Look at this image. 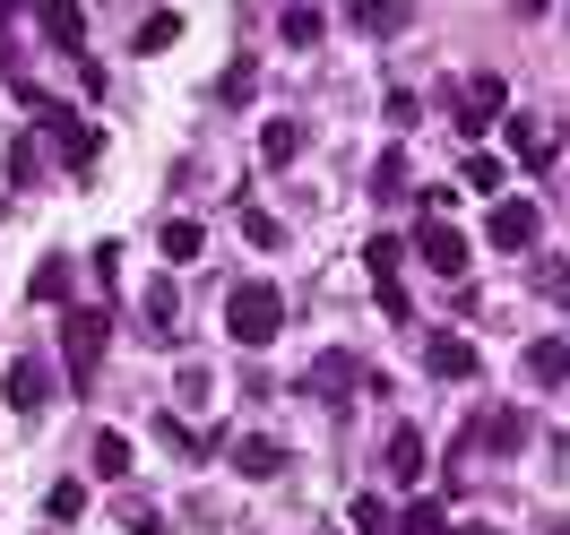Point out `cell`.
Here are the masks:
<instances>
[{"label": "cell", "mask_w": 570, "mask_h": 535, "mask_svg": "<svg viewBox=\"0 0 570 535\" xmlns=\"http://www.w3.org/2000/svg\"><path fill=\"white\" fill-rule=\"evenodd\" d=\"M18 96H27V112L43 121V139L61 147V165H70V174H96V147H105V130H96V121H78L70 105H52V96H43V87H27V78H18Z\"/></svg>", "instance_id": "obj_1"}, {"label": "cell", "mask_w": 570, "mask_h": 535, "mask_svg": "<svg viewBox=\"0 0 570 535\" xmlns=\"http://www.w3.org/2000/svg\"><path fill=\"white\" fill-rule=\"evenodd\" d=\"M277 328H285V294H277V286H259V277H250V286L225 294V337H234V346H250V355H259Z\"/></svg>", "instance_id": "obj_2"}, {"label": "cell", "mask_w": 570, "mask_h": 535, "mask_svg": "<svg viewBox=\"0 0 570 535\" xmlns=\"http://www.w3.org/2000/svg\"><path fill=\"white\" fill-rule=\"evenodd\" d=\"M105 337H112L105 311H78V303L61 311V346H70V371H78V380H96V355H105Z\"/></svg>", "instance_id": "obj_3"}, {"label": "cell", "mask_w": 570, "mask_h": 535, "mask_svg": "<svg viewBox=\"0 0 570 535\" xmlns=\"http://www.w3.org/2000/svg\"><path fill=\"white\" fill-rule=\"evenodd\" d=\"M450 112H459V130H466V147H475V130H484V121H501V112H510V87H501V78L484 70V78H466L459 96H450Z\"/></svg>", "instance_id": "obj_4"}, {"label": "cell", "mask_w": 570, "mask_h": 535, "mask_svg": "<svg viewBox=\"0 0 570 535\" xmlns=\"http://www.w3.org/2000/svg\"><path fill=\"white\" fill-rule=\"evenodd\" d=\"M363 268H372V303H381L390 320H406L415 303H406V286H397V242H390V234H372V242H363Z\"/></svg>", "instance_id": "obj_5"}, {"label": "cell", "mask_w": 570, "mask_h": 535, "mask_svg": "<svg viewBox=\"0 0 570 535\" xmlns=\"http://www.w3.org/2000/svg\"><path fill=\"white\" fill-rule=\"evenodd\" d=\"M484 234H493V250H535V234H544V216H535V199H493V216H484Z\"/></svg>", "instance_id": "obj_6"}, {"label": "cell", "mask_w": 570, "mask_h": 535, "mask_svg": "<svg viewBox=\"0 0 570 535\" xmlns=\"http://www.w3.org/2000/svg\"><path fill=\"white\" fill-rule=\"evenodd\" d=\"M415 259H424L432 277H466V234L450 225V216H432L424 234H415Z\"/></svg>", "instance_id": "obj_7"}, {"label": "cell", "mask_w": 570, "mask_h": 535, "mask_svg": "<svg viewBox=\"0 0 570 535\" xmlns=\"http://www.w3.org/2000/svg\"><path fill=\"white\" fill-rule=\"evenodd\" d=\"M0 397H9L18 415H36L43 397H52V371H43V355H18V363H9V380H0Z\"/></svg>", "instance_id": "obj_8"}, {"label": "cell", "mask_w": 570, "mask_h": 535, "mask_svg": "<svg viewBox=\"0 0 570 535\" xmlns=\"http://www.w3.org/2000/svg\"><path fill=\"white\" fill-rule=\"evenodd\" d=\"M294 156H303V121H294V112H268V121H259V165L285 174Z\"/></svg>", "instance_id": "obj_9"}, {"label": "cell", "mask_w": 570, "mask_h": 535, "mask_svg": "<svg viewBox=\"0 0 570 535\" xmlns=\"http://www.w3.org/2000/svg\"><path fill=\"white\" fill-rule=\"evenodd\" d=\"M501 139H510V156H519L528 174L553 165V147H544V130H535V112H501Z\"/></svg>", "instance_id": "obj_10"}, {"label": "cell", "mask_w": 570, "mask_h": 535, "mask_svg": "<svg viewBox=\"0 0 570 535\" xmlns=\"http://www.w3.org/2000/svg\"><path fill=\"white\" fill-rule=\"evenodd\" d=\"M381 466H390V484L406 493V484L424 475V432H415V424H397V432H390V449H381Z\"/></svg>", "instance_id": "obj_11"}, {"label": "cell", "mask_w": 570, "mask_h": 535, "mask_svg": "<svg viewBox=\"0 0 570 535\" xmlns=\"http://www.w3.org/2000/svg\"><path fill=\"white\" fill-rule=\"evenodd\" d=\"M424 363L441 371V380H475V355H466L459 328H432V337H424Z\"/></svg>", "instance_id": "obj_12"}, {"label": "cell", "mask_w": 570, "mask_h": 535, "mask_svg": "<svg viewBox=\"0 0 570 535\" xmlns=\"http://www.w3.org/2000/svg\"><path fill=\"white\" fill-rule=\"evenodd\" d=\"M225 458H234L250 484H259V475H277V466H285V449L268 440V432H243V440H225Z\"/></svg>", "instance_id": "obj_13"}, {"label": "cell", "mask_w": 570, "mask_h": 535, "mask_svg": "<svg viewBox=\"0 0 570 535\" xmlns=\"http://www.w3.org/2000/svg\"><path fill=\"white\" fill-rule=\"evenodd\" d=\"M528 380H535V389H562V380H570V346H562V337H535V346H528Z\"/></svg>", "instance_id": "obj_14"}, {"label": "cell", "mask_w": 570, "mask_h": 535, "mask_svg": "<svg viewBox=\"0 0 570 535\" xmlns=\"http://www.w3.org/2000/svg\"><path fill=\"white\" fill-rule=\"evenodd\" d=\"M165 43H181V9H147L139 36H130V52L147 61V52H165Z\"/></svg>", "instance_id": "obj_15"}, {"label": "cell", "mask_w": 570, "mask_h": 535, "mask_svg": "<svg viewBox=\"0 0 570 535\" xmlns=\"http://www.w3.org/2000/svg\"><path fill=\"white\" fill-rule=\"evenodd\" d=\"M156 242H165V259H199V250H208V234H199V216H165V234H156Z\"/></svg>", "instance_id": "obj_16"}, {"label": "cell", "mask_w": 570, "mask_h": 535, "mask_svg": "<svg viewBox=\"0 0 570 535\" xmlns=\"http://www.w3.org/2000/svg\"><path fill=\"white\" fill-rule=\"evenodd\" d=\"M475 440H484V449H519V440H528V415H519V406H493Z\"/></svg>", "instance_id": "obj_17"}, {"label": "cell", "mask_w": 570, "mask_h": 535, "mask_svg": "<svg viewBox=\"0 0 570 535\" xmlns=\"http://www.w3.org/2000/svg\"><path fill=\"white\" fill-rule=\"evenodd\" d=\"M165 440H174L181 458H216V449H225V432H216V424H165Z\"/></svg>", "instance_id": "obj_18"}, {"label": "cell", "mask_w": 570, "mask_h": 535, "mask_svg": "<svg viewBox=\"0 0 570 535\" xmlns=\"http://www.w3.org/2000/svg\"><path fill=\"white\" fill-rule=\"evenodd\" d=\"M36 303H61V311H70V259H36Z\"/></svg>", "instance_id": "obj_19"}, {"label": "cell", "mask_w": 570, "mask_h": 535, "mask_svg": "<svg viewBox=\"0 0 570 535\" xmlns=\"http://www.w3.org/2000/svg\"><path fill=\"white\" fill-rule=\"evenodd\" d=\"M459 181L475 199H501V156H459Z\"/></svg>", "instance_id": "obj_20"}, {"label": "cell", "mask_w": 570, "mask_h": 535, "mask_svg": "<svg viewBox=\"0 0 570 535\" xmlns=\"http://www.w3.org/2000/svg\"><path fill=\"white\" fill-rule=\"evenodd\" d=\"M43 518H52V527L87 518V484H52V493H43Z\"/></svg>", "instance_id": "obj_21"}, {"label": "cell", "mask_w": 570, "mask_h": 535, "mask_svg": "<svg viewBox=\"0 0 570 535\" xmlns=\"http://www.w3.org/2000/svg\"><path fill=\"white\" fill-rule=\"evenodd\" d=\"M355 535H397V509H390L381 493H363V501H355Z\"/></svg>", "instance_id": "obj_22"}, {"label": "cell", "mask_w": 570, "mask_h": 535, "mask_svg": "<svg viewBox=\"0 0 570 535\" xmlns=\"http://www.w3.org/2000/svg\"><path fill=\"white\" fill-rule=\"evenodd\" d=\"M277 36L294 43V52H312V43H321V9H285V18H277Z\"/></svg>", "instance_id": "obj_23"}, {"label": "cell", "mask_w": 570, "mask_h": 535, "mask_svg": "<svg viewBox=\"0 0 570 535\" xmlns=\"http://www.w3.org/2000/svg\"><path fill=\"white\" fill-rule=\"evenodd\" d=\"M43 36L61 43V52H78V36H87V27H78V9H70V0H52V9H43Z\"/></svg>", "instance_id": "obj_24"}, {"label": "cell", "mask_w": 570, "mask_h": 535, "mask_svg": "<svg viewBox=\"0 0 570 535\" xmlns=\"http://www.w3.org/2000/svg\"><path fill=\"white\" fill-rule=\"evenodd\" d=\"M181 320V294H174V277H156L147 286V328H174Z\"/></svg>", "instance_id": "obj_25"}, {"label": "cell", "mask_w": 570, "mask_h": 535, "mask_svg": "<svg viewBox=\"0 0 570 535\" xmlns=\"http://www.w3.org/2000/svg\"><path fill=\"white\" fill-rule=\"evenodd\" d=\"M406 190V147H390L381 165H372V199H397Z\"/></svg>", "instance_id": "obj_26"}, {"label": "cell", "mask_w": 570, "mask_h": 535, "mask_svg": "<svg viewBox=\"0 0 570 535\" xmlns=\"http://www.w3.org/2000/svg\"><path fill=\"white\" fill-rule=\"evenodd\" d=\"M346 18H355L363 36H390V27H397V9H390V0H346Z\"/></svg>", "instance_id": "obj_27"}, {"label": "cell", "mask_w": 570, "mask_h": 535, "mask_svg": "<svg viewBox=\"0 0 570 535\" xmlns=\"http://www.w3.org/2000/svg\"><path fill=\"white\" fill-rule=\"evenodd\" d=\"M96 475H130V440L121 432H96Z\"/></svg>", "instance_id": "obj_28"}, {"label": "cell", "mask_w": 570, "mask_h": 535, "mask_svg": "<svg viewBox=\"0 0 570 535\" xmlns=\"http://www.w3.org/2000/svg\"><path fill=\"white\" fill-rule=\"evenodd\" d=\"M535 294H544V303H570V259H544V268H535Z\"/></svg>", "instance_id": "obj_29"}, {"label": "cell", "mask_w": 570, "mask_h": 535, "mask_svg": "<svg viewBox=\"0 0 570 535\" xmlns=\"http://www.w3.org/2000/svg\"><path fill=\"white\" fill-rule=\"evenodd\" d=\"M181 397H190V406H208V397H216V371H208V363H181Z\"/></svg>", "instance_id": "obj_30"}, {"label": "cell", "mask_w": 570, "mask_h": 535, "mask_svg": "<svg viewBox=\"0 0 570 535\" xmlns=\"http://www.w3.org/2000/svg\"><path fill=\"white\" fill-rule=\"evenodd\" d=\"M243 234H250L259 250H277V242H285V225H277V216H243Z\"/></svg>", "instance_id": "obj_31"}, {"label": "cell", "mask_w": 570, "mask_h": 535, "mask_svg": "<svg viewBox=\"0 0 570 535\" xmlns=\"http://www.w3.org/2000/svg\"><path fill=\"white\" fill-rule=\"evenodd\" d=\"M121 527H130V535H165V518H156L147 501H130V509H121Z\"/></svg>", "instance_id": "obj_32"}, {"label": "cell", "mask_w": 570, "mask_h": 535, "mask_svg": "<svg viewBox=\"0 0 570 535\" xmlns=\"http://www.w3.org/2000/svg\"><path fill=\"white\" fill-rule=\"evenodd\" d=\"M459 535H501V527H484V518H475V527H459Z\"/></svg>", "instance_id": "obj_33"}, {"label": "cell", "mask_w": 570, "mask_h": 535, "mask_svg": "<svg viewBox=\"0 0 570 535\" xmlns=\"http://www.w3.org/2000/svg\"><path fill=\"white\" fill-rule=\"evenodd\" d=\"M544 535H570V518H562V527H544Z\"/></svg>", "instance_id": "obj_34"}, {"label": "cell", "mask_w": 570, "mask_h": 535, "mask_svg": "<svg viewBox=\"0 0 570 535\" xmlns=\"http://www.w3.org/2000/svg\"><path fill=\"white\" fill-rule=\"evenodd\" d=\"M36 9H52V0H36Z\"/></svg>", "instance_id": "obj_35"}]
</instances>
